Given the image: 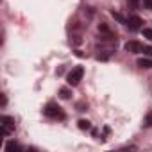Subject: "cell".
Returning a JSON list of instances; mask_svg holds the SVG:
<instances>
[{
  "label": "cell",
  "mask_w": 152,
  "mask_h": 152,
  "mask_svg": "<svg viewBox=\"0 0 152 152\" xmlns=\"http://www.w3.org/2000/svg\"><path fill=\"white\" fill-rule=\"evenodd\" d=\"M0 131L2 136H9L15 131V120L11 116H0Z\"/></svg>",
  "instance_id": "6da1fadb"
},
{
  "label": "cell",
  "mask_w": 152,
  "mask_h": 152,
  "mask_svg": "<svg viewBox=\"0 0 152 152\" xmlns=\"http://www.w3.org/2000/svg\"><path fill=\"white\" fill-rule=\"evenodd\" d=\"M83 75H84V70H83V66H75L70 73H68V84H72V86H77L79 83H81V79H83Z\"/></svg>",
  "instance_id": "7a4b0ae2"
},
{
  "label": "cell",
  "mask_w": 152,
  "mask_h": 152,
  "mask_svg": "<svg viewBox=\"0 0 152 152\" xmlns=\"http://www.w3.org/2000/svg\"><path fill=\"white\" fill-rule=\"evenodd\" d=\"M45 115H47V116H50V118H64V115H63L61 107H59V106H56V104H48V106H47V109H45Z\"/></svg>",
  "instance_id": "3957f363"
},
{
  "label": "cell",
  "mask_w": 152,
  "mask_h": 152,
  "mask_svg": "<svg viewBox=\"0 0 152 152\" xmlns=\"http://www.w3.org/2000/svg\"><path fill=\"white\" fill-rule=\"evenodd\" d=\"M143 45L141 43H138V41H127L125 43V50L127 52H131V54H138V52H143Z\"/></svg>",
  "instance_id": "277c9868"
},
{
  "label": "cell",
  "mask_w": 152,
  "mask_h": 152,
  "mask_svg": "<svg viewBox=\"0 0 152 152\" xmlns=\"http://www.w3.org/2000/svg\"><path fill=\"white\" fill-rule=\"evenodd\" d=\"M141 18L140 16H131V18H127V27L131 29V31H140L141 29Z\"/></svg>",
  "instance_id": "5b68a950"
},
{
  "label": "cell",
  "mask_w": 152,
  "mask_h": 152,
  "mask_svg": "<svg viewBox=\"0 0 152 152\" xmlns=\"http://www.w3.org/2000/svg\"><path fill=\"white\" fill-rule=\"evenodd\" d=\"M138 66L147 70V68H150V66H152V61H150V59H147V57H141V59H138Z\"/></svg>",
  "instance_id": "8992f818"
},
{
  "label": "cell",
  "mask_w": 152,
  "mask_h": 152,
  "mask_svg": "<svg viewBox=\"0 0 152 152\" xmlns=\"http://www.w3.org/2000/svg\"><path fill=\"white\" fill-rule=\"evenodd\" d=\"M91 125H90V122L88 120H79V129H83V131H88Z\"/></svg>",
  "instance_id": "52a82bcc"
},
{
  "label": "cell",
  "mask_w": 152,
  "mask_h": 152,
  "mask_svg": "<svg viewBox=\"0 0 152 152\" xmlns=\"http://www.w3.org/2000/svg\"><path fill=\"white\" fill-rule=\"evenodd\" d=\"M143 125H145V127H150V125H152V111H150V113L145 116V122H143Z\"/></svg>",
  "instance_id": "ba28073f"
},
{
  "label": "cell",
  "mask_w": 152,
  "mask_h": 152,
  "mask_svg": "<svg viewBox=\"0 0 152 152\" xmlns=\"http://www.w3.org/2000/svg\"><path fill=\"white\" fill-rule=\"evenodd\" d=\"M113 16H115V18H116V20H118L120 23H125V25H127V20H125V18H124V16H122L120 13H115V11H113Z\"/></svg>",
  "instance_id": "9c48e42d"
},
{
  "label": "cell",
  "mask_w": 152,
  "mask_h": 152,
  "mask_svg": "<svg viewBox=\"0 0 152 152\" xmlns=\"http://www.w3.org/2000/svg\"><path fill=\"white\" fill-rule=\"evenodd\" d=\"M127 2H129V7L131 9H136L140 6V0H127Z\"/></svg>",
  "instance_id": "30bf717a"
},
{
  "label": "cell",
  "mask_w": 152,
  "mask_h": 152,
  "mask_svg": "<svg viewBox=\"0 0 152 152\" xmlns=\"http://www.w3.org/2000/svg\"><path fill=\"white\" fill-rule=\"evenodd\" d=\"M143 36L152 41V29H143Z\"/></svg>",
  "instance_id": "8fae6325"
},
{
  "label": "cell",
  "mask_w": 152,
  "mask_h": 152,
  "mask_svg": "<svg viewBox=\"0 0 152 152\" xmlns=\"http://www.w3.org/2000/svg\"><path fill=\"white\" fill-rule=\"evenodd\" d=\"M59 95H61V99H68V97H70V91H68L66 88H63V90L59 91Z\"/></svg>",
  "instance_id": "7c38bea8"
},
{
  "label": "cell",
  "mask_w": 152,
  "mask_h": 152,
  "mask_svg": "<svg viewBox=\"0 0 152 152\" xmlns=\"http://www.w3.org/2000/svg\"><path fill=\"white\" fill-rule=\"evenodd\" d=\"M143 6H145V9L152 11V0H143Z\"/></svg>",
  "instance_id": "4fadbf2b"
},
{
  "label": "cell",
  "mask_w": 152,
  "mask_h": 152,
  "mask_svg": "<svg viewBox=\"0 0 152 152\" xmlns=\"http://www.w3.org/2000/svg\"><path fill=\"white\" fill-rule=\"evenodd\" d=\"M7 148H9V150H15V148H20V147H18L16 143H13V141H11V143L7 145Z\"/></svg>",
  "instance_id": "5bb4252c"
},
{
  "label": "cell",
  "mask_w": 152,
  "mask_h": 152,
  "mask_svg": "<svg viewBox=\"0 0 152 152\" xmlns=\"http://www.w3.org/2000/svg\"><path fill=\"white\" fill-rule=\"evenodd\" d=\"M143 52H145V54H148V56H152V47H145V48H143Z\"/></svg>",
  "instance_id": "9a60e30c"
}]
</instances>
